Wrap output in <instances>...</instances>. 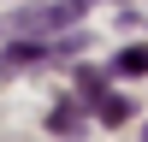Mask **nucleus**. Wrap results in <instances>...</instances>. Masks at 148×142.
Here are the masks:
<instances>
[{"mask_svg": "<svg viewBox=\"0 0 148 142\" xmlns=\"http://www.w3.org/2000/svg\"><path fill=\"white\" fill-rule=\"evenodd\" d=\"M95 106H101V118H113V124L130 113V101H125V95H95Z\"/></svg>", "mask_w": 148, "mask_h": 142, "instance_id": "nucleus-4", "label": "nucleus"}, {"mask_svg": "<svg viewBox=\"0 0 148 142\" xmlns=\"http://www.w3.org/2000/svg\"><path fill=\"white\" fill-rule=\"evenodd\" d=\"M47 124H53L59 136H77V130H83V113H71V106H59V113L47 118Z\"/></svg>", "mask_w": 148, "mask_h": 142, "instance_id": "nucleus-3", "label": "nucleus"}, {"mask_svg": "<svg viewBox=\"0 0 148 142\" xmlns=\"http://www.w3.org/2000/svg\"><path fill=\"white\" fill-rule=\"evenodd\" d=\"M42 53H47L42 42H24V47H12V53H6V65H36Z\"/></svg>", "mask_w": 148, "mask_h": 142, "instance_id": "nucleus-5", "label": "nucleus"}, {"mask_svg": "<svg viewBox=\"0 0 148 142\" xmlns=\"http://www.w3.org/2000/svg\"><path fill=\"white\" fill-rule=\"evenodd\" d=\"M89 0H59V6H36V12H12L6 18V36H24V30H59V24H77Z\"/></svg>", "mask_w": 148, "mask_h": 142, "instance_id": "nucleus-1", "label": "nucleus"}, {"mask_svg": "<svg viewBox=\"0 0 148 142\" xmlns=\"http://www.w3.org/2000/svg\"><path fill=\"white\" fill-rule=\"evenodd\" d=\"M113 71H125V77H142V71H148V47H130V53H119V59H113Z\"/></svg>", "mask_w": 148, "mask_h": 142, "instance_id": "nucleus-2", "label": "nucleus"}]
</instances>
